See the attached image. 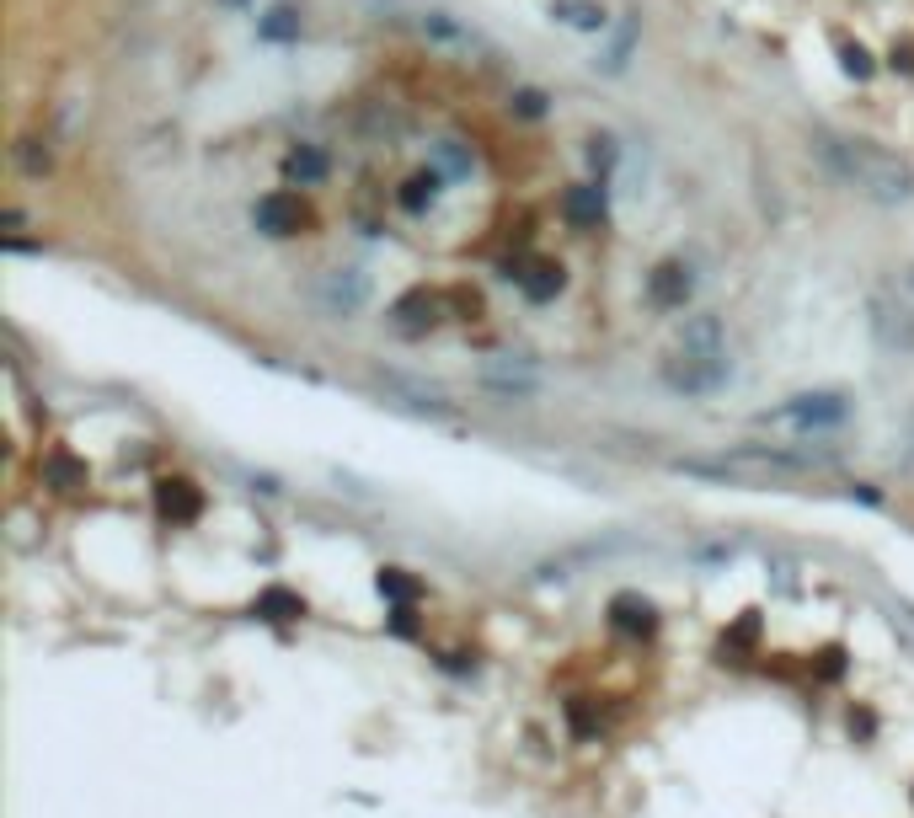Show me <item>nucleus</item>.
I'll return each instance as SVG.
<instances>
[{
	"label": "nucleus",
	"mask_w": 914,
	"mask_h": 818,
	"mask_svg": "<svg viewBox=\"0 0 914 818\" xmlns=\"http://www.w3.org/2000/svg\"><path fill=\"white\" fill-rule=\"evenodd\" d=\"M840 65H845V75L866 81V75H872V54H866L861 43H840Z\"/></svg>",
	"instance_id": "nucleus-23"
},
{
	"label": "nucleus",
	"mask_w": 914,
	"mask_h": 818,
	"mask_svg": "<svg viewBox=\"0 0 914 818\" xmlns=\"http://www.w3.org/2000/svg\"><path fill=\"white\" fill-rule=\"evenodd\" d=\"M551 22L578 27V33H604L610 27V11L599 0H551Z\"/></svg>",
	"instance_id": "nucleus-14"
},
{
	"label": "nucleus",
	"mask_w": 914,
	"mask_h": 818,
	"mask_svg": "<svg viewBox=\"0 0 914 818\" xmlns=\"http://www.w3.org/2000/svg\"><path fill=\"white\" fill-rule=\"evenodd\" d=\"M850 418V401L840 391H808V396H792L786 407L765 412L759 423L770 428H792V434H834Z\"/></svg>",
	"instance_id": "nucleus-4"
},
{
	"label": "nucleus",
	"mask_w": 914,
	"mask_h": 818,
	"mask_svg": "<svg viewBox=\"0 0 914 818\" xmlns=\"http://www.w3.org/2000/svg\"><path fill=\"white\" fill-rule=\"evenodd\" d=\"M439 316H444V300L433 295V289H407V295L391 305V327H396L401 337H423V332H433V327H439Z\"/></svg>",
	"instance_id": "nucleus-9"
},
{
	"label": "nucleus",
	"mask_w": 914,
	"mask_h": 818,
	"mask_svg": "<svg viewBox=\"0 0 914 818\" xmlns=\"http://www.w3.org/2000/svg\"><path fill=\"white\" fill-rule=\"evenodd\" d=\"M439 188H444V172H439V166H428V172H412L407 182H401V209H407V214H428L433 204H439Z\"/></svg>",
	"instance_id": "nucleus-16"
},
{
	"label": "nucleus",
	"mask_w": 914,
	"mask_h": 818,
	"mask_svg": "<svg viewBox=\"0 0 914 818\" xmlns=\"http://www.w3.org/2000/svg\"><path fill=\"white\" fill-rule=\"evenodd\" d=\"M727 337L717 316H690L679 327V343L663 359V385L679 396H717L727 385Z\"/></svg>",
	"instance_id": "nucleus-3"
},
{
	"label": "nucleus",
	"mask_w": 914,
	"mask_h": 818,
	"mask_svg": "<svg viewBox=\"0 0 914 818\" xmlns=\"http://www.w3.org/2000/svg\"><path fill=\"white\" fill-rule=\"evenodd\" d=\"M262 38H268V43L300 38V11H294V6H273L268 17H262Z\"/></svg>",
	"instance_id": "nucleus-20"
},
{
	"label": "nucleus",
	"mask_w": 914,
	"mask_h": 818,
	"mask_svg": "<svg viewBox=\"0 0 914 818\" xmlns=\"http://www.w3.org/2000/svg\"><path fill=\"white\" fill-rule=\"evenodd\" d=\"M412 27H417V38H423V43H433V49H460V54L487 49V38L476 33V27H466L460 17H449V11H423Z\"/></svg>",
	"instance_id": "nucleus-7"
},
{
	"label": "nucleus",
	"mask_w": 914,
	"mask_h": 818,
	"mask_svg": "<svg viewBox=\"0 0 914 818\" xmlns=\"http://www.w3.org/2000/svg\"><path fill=\"white\" fill-rule=\"evenodd\" d=\"M615 161H621L615 140H610V134H594V140H588V166H594V172H610Z\"/></svg>",
	"instance_id": "nucleus-22"
},
{
	"label": "nucleus",
	"mask_w": 914,
	"mask_h": 818,
	"mask_svg": "<svg viewBox=\"0 0 914 818\" xmlns=\"http://www.w3.org/2000/svg\"><path fill=\"white\" fill-rule=\"evenodd\" d=\"M898 460H904V471L914 476V418L904 423V434H898Z\"/></svg>",
	"instance_id": "nucleus-26"
},
{
	"label": "nucleus",
	"mask_w": 914,
	"mask_h": 818,
	"mask_svg": "<svg viewBox=\"0 0 914 818\" xmlns=\"http://www.w3.org/2000/svg\"><path fill=\"white\" fill-rule=\"evenodd\" d=\"M866 327H872V343L888 359H914V305L909 300L872 295L866 300Z\"/></svg>",
	"instance_id": "nucleus-6"
},
{
	"label": "nucleus",
	"mask_w": 914,
	"mask_h": 818,
	"mask_svg": "<svg viewBox=\"0 0 914 818\" xmlns=\"http://www.w3.org/2000/svg\"><path fill=\"white\" fill-rule=\"evenodd\" d=\"M514 113H519V118H540V113H546V97L524 86V91H514Z\"/></svg>",
	"instance_id": "nucleus-24"
},
{
	"label": "nucleus",
	"mask_w": 914,
	"mask_h": 818,
	"mask_svg": "<svg viewBox=\"0 0 914 818\" xmlns=\"http://www.w3.org/2000/svg\"><path fill=\"white\" fill-rule=\"evenodd\" d=\"M161 514L166 519H193L198 514V492L188 482H161Z\"/></svg>",
	"instance_id": "nucleus-19"
},
{
	"label": "nucleus",
	"mask_w": 914,
	"mask_h": 818,
	"mask_svg": "<svg viewBox=\"0 0 914 818\" xmlns=\"http://www.w3.org/2000/svg\"><path fill=\"white\" fill-rule=\"evenodd\" d=\"M49 471H54V482H81V466H75V460H65V455H54Z\"/></svg>",
	"instance_id": "nucleus-27"
},
{
	"label": "nucleus",
	"mask_w": 914,
	"mask_h": 818,
	"mask_svg": "<svg viewBox=\"0 0 914 818\" xmlns=\"http://www.w3.org/2000/svg\"><path fill=\"white\" fill-rule=\"evenodd\" d=\"M284 177L300 182V188H316V182L327 177V156H321L316 145H294L284 156Z\"/></svg>",
	"instance_id": "nucleus-17"
},
{
	"label": "nucleus",
	"mask_w": 914,
	"mask_h": 818,
	"mask_svg": "<svg viewBox=\"0 0 914 818\" xmlns=\"http://www.w3.org/2000/svg\"><path fill=\"white\" fill-rule=\"evenodd\" d=\"M508 279H514L535 305H540V300H556V295H562V262H551V257L514 262V268H508Z\"/></svg>",
	"instance_id": "nucleus-12"
},
{
	"label": "nucleus",
	"mask_w": 914,
	"mask_h": 818,
	"mask_svg": "<svg viewBox=\"0 0 914 818\" xmlns=\"http://www.w3.org/2000/svg\"><path fill=\"white\" fill-rule=\"evenodd\" d=\"M695 295V279H690V268L685 262H658L653 273H647V300L658 305V311H685V300Z\"/></svg>",
	"instance_id": "nucleus-10"
},
{
	"label": "nucleus",
	"mask_w": 914,
	"mask_h": 818,
	"mask_svg": "<svg viewBox=\"0 0 914 818\" xmlns=\"http://www.w3.org/2000/svg\"><path fill=\"white\" fill-rule=\"evenodd\" d=\"M631 43H637V17H621V27H615V38H610V49H604L594 65L604 70V75H615V70H626V54H631Z\"/></svg>",
	"instance_id": "nucleus-18"
},
{
	"label": "nucleus",
	"mask_w": 914,
	"mask_h": 818,
	"mask_svg": "<svg viewBox=\"0 0 914 818\" xmlns=\"http://www.w3.org/2000/svg\"><path fill=\"white\" fill-rule=\"evenodd\" d=\"M562 214H567V225H578V230L604 225V214H610V193H604V182H583V188H572L562 198Z\"/></svg>",
	"instance_id": "nucleus-13"
},
{
	"label": "nucleus",
	"mask_w": 914,
	"mask_h": 818,
	"mask_svg": "<svg viewBox=\"0 0 914 818\" xmlns=\"http://www.w3.org/2000/svg\"><path fill=\"white\" fill-rule=\"evenodd\" d=\"M482 385L487 391H498V396H530L535 385H540V375H535V364L530 359H508V353H498V359H487L482 364Z\"/></svg>",
	"instance_id": "nucleus-11"
},
{
	"label": "nucleus",
	"mask_w": 914,
	"mask_h": 818,
	"mask_svg": "<svg viewBox=\"0 0 914 818\" xmlns=\"http://www.w3.org/2000/svg\"><path fill=\"white\" fill-rule=\"evenodd\" d=\"M214 6H225V11H246L252 0H214Z\"/></svg>",
	"instance_id": "nucleus-29"
},
{
	"label": "nucleus",
	"mask_w": 914,
	"mask_h": 818,
	"mask_svg": "<svg viewBox=\"0 0 914 818\" xmlns=\"http://www.w3.org/2000/svg\"><path fill=\"white\" fill-rule=\"evenodd\" d=\"M893 626H904L909 637H914V610H893Z\"/></svg>",
	"instance_id": "nucleus-28"
},
{
	"label": "nucleus",
	"mask_w": 914,
	"mask_h": 818,
	"mask_svg": "<svg viewBox=\"0 0 914 818\" xmlns=\"http://www.w3.org/2000/svg\"><path fill=\"white\" fill-rule=\"evenodd\" d=\"M380 594H391V599H412V583L401 578V573H380Z\"/></svg>",
	"instance_id": "nucleus-25"
},
{
	"label": "nucleus",
	"mask_w": 914,
	"mask_h": 818,
	"mask_svg": "<svg viewBox=\"0 0 914 818\" xmlns=\"http://www.w3.org/2000/svg\"><path fill=\"white\" fill-rule=\"evenodd\" d=\"M380 385L391 391L401 407H412V412H449V401L433 391V385H423V380H407V375H380Z\"/></svg>",
	"instance_id": "nucleus-15"
},
{
	"label": "nucleus",
	"mask_w": 914,
	"mask_h": 818,
	"mask_svg": "<svg viewBox=\"0 0 914 818\" xmlns=\"http://www.w3.org/2000/svg\"><path fill=\"white\" fill-rule=\"evenodd\" d=\"M433 166H439L444 177H460V172H471V156H466L460 140H439L433 145Z\"/></svg>",
	"instance_id": "nucleus-21"
},
{
	"label": "nucleus",
	"mask_w": 914,
	"mask_h": 818,
	"mask_svg": "<svg viewBox=\"0 0 914 818\" xmlns=\"http://www.w3.org/2000/svg\"><path fill=\"white\" fill-rule=\"evenodd\" d=\"M305 295H311V305L321 316H337V321H348V316H359L364 305H369V273L364 268H321V273H311V284H305Z\"/></svg>",
	"instance_id": "nucleus-5"
},
{
	"label": "nucleus",
	"mask_w": 914,
	"mask_h": 818,
	"mask_svg": "<svg viewBox=\"0 0 914 818\" xmlns=\"http://www.w3.org/2000/svg\"><path fill=\"white\" fill-rule=\"evenodd\" d=\"M813 156L845 182L850 193L872 198V204H904L914 193V172L888 150L866 145V140H845V134H813Z\"/></svg>",
	"instance_id": "nucleus-1"
},
{
	"label": "nucleus",
	"mask_w": 914,
	"mask_h": 818,
	"mask_svg": "<svg viewBox=\"0 0 914 818\" xmlns=\"http://www.w3.org/2000/svg\"><path fill=\"white\" fill-rule=\"evenodd\" d=\"M252 220H257L262 236H300V230L311 225V209H305L294 193H268V198H257Z\"/></svg>",
	"instance_id": "nucleus-8"
},
{
	"label": "nucleus",
	"mask_w": 914,
	"mask_h": 818,
	"mask_svg": "<svg viewBox=\"0 0 914 818\" xmlns=\"http://www.w3.org/2000/svg\"><path fill=\"white\" fill-rule=\"evenodd\" d=\"M674 471L701 476V482H717V487H754V492H765V487L792 492L813 476L808 460L770 450V444H738V450H722V455H685V460H674Z\"/></svg>",
	"instance_id": "nucleus-2"
}]
</instances>
